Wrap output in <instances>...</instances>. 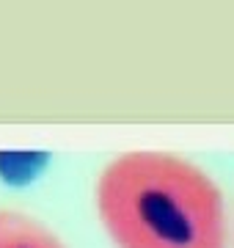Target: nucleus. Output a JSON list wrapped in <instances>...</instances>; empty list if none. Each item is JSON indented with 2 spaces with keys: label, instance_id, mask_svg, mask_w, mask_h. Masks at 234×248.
<instances>
[{
  "label": "nucleus",
  "instance_id": "f257e3e1",
  "mask_svg": "<svg viewBox=\"0 0 234 248\" xmlns=\"http://www.w3.org/2000/svg\"><path fill=\"white\" fill-rule=\"evenodd\" d=\"M97 213L116 248H229L220 187L171 152L113 157L97 179Z\"/></svg>",
  "mask_w": 234,
  "mask_h": 248
},
{
  "label": "nucleus",
  "instance_id": "f03ea898",
  "mask_svg": "<svg viewBox=\"0 0 234 248\" xmlns=\"http://www.w3.org/2000/svg\"><path fill=\"white\" fill-rule=\"evenodd\" d=\"M0 248H66L47 223L19 210H0Z\"/></svg>",
  "mask_w": 234,
  "mask_h": 248
}]
</instances>
